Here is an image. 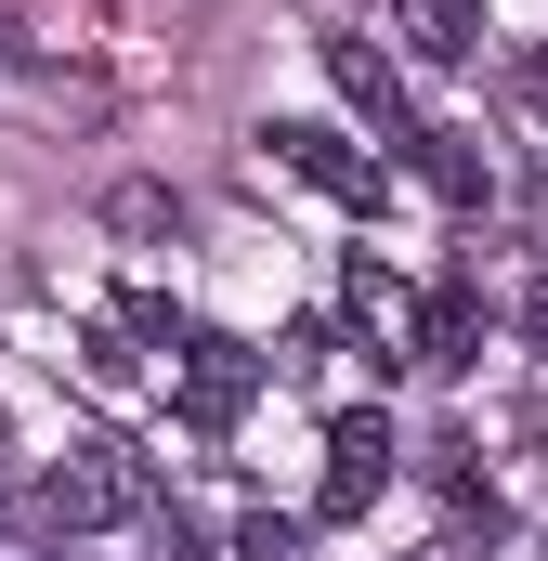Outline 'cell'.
Segmentation results:
<instances>
[{
    "label": "cell",
    "mask_w": 548,
    "mask_h": 561,
    "mask_svg": "<svg viewBox=\"0 0 548 561\" xmlns=\"http://www.w3.org/2000/svg\"><path fill=\"white\" fill-rule=\"evenodd\" d=\"M470 340H483V300L444 275L431 300H418V353H431V366H470Z\"/></svg>",
    "instance_id": "cell-6"
},
{
    "label": "cell",
    "mask_w": 548,
    "mask_h": 561,
    "mask_svg": "<svg viewBox=\"0 0 548 561\" xmlns=\"http://www.w3.org/2000/svg\"><path fill=\"white\" fill-rule=\"evenodd\" d=\"M0 561H13V549H0Z\"/></svg>",
    "instance_id": "cell-13"
},
{
    "label": "cell",
    "mask_w": 548,
    "mask_h": 561,
    "mask_svg": "<svg viewBox=\"0 0 548 561\" xmlns=\"http://www.w3.org/2000/svg\"><path fill=\"white\" fill-rule=\"evenodd\" d=\"M274 170H300L313 196H340V209H379V157L366 144H340V131H313V118H274Z\"/></svg>",
    "instance_id": "cell-4"
},
{
    "label": "cell",
    "mask_w": 548,
    "mask_h": 561,
    "mask_svg": "<svg viewBox=\"0 0 548 561\" xmlns=\"http://www.w3.org/2000/svg\"><path fill=\"white\" fill-rule=\"evenodd\" d=\"M144 510H157V470H144L132 444H105V431L39 470V523H53V536H118V523H144Z\"/></svg>",
    "instance_id": "cell-1"
},
{
    "label": "cell",
    "mask_w": 548,
    "mask_h": 561,
    "mask_svg": "<svg viewBox=\"0 0 548 561\" xmlns=\"http://www.w3.org/2000/svg\"><path fill=\"white\" fill-rule=\"evenodd\" d=\"M327 79H340V105H353L379 144H406V131H418V118H406V79H392L366 39H327Z\"/></svg>",
    "instance_id": "cell-5"
},
{
    "label": "cell",
    "mask_w": 548,
    "mask_h": 561,
    "mask_svg": "<svg viewBox=\"0 0 548 561\" xmlns=\"http://www.w3.org/2000/svg\"><path fill=\"white\" fill-rule=\"evenodd\" d=\"M105 327H118V340H157V353H170V340H183V313H170V300H157V287H118V313H105Z\"/></svg>",
    "instance_id": "cell-9"
},
{
    "label": "cell",
    "mask_w": 548,
    "mask_h": 561,
    "mask_svg": "<svg viewBox=\"0 0 548 561\" xmlns=\"http://www.w3.org/2000/svg\"><path fill=\"white\" fill-rule=\"evenodd\" d=\"M523 340H536V353H548V287H536V300H523Z\"/></svg>",
    "instance_id": "cell-12"
},
{
    "label": "cell",
    "mask_w": 548,
    "mask_h": 561,
    "mask_svg": "<svg viewBox=\"0 0 548 561\" xmlns=\"http://www.w3.org/2000/svg\"><path fill=\"white\" fill-rule=\"evenodd\" d=\"M170 366H183V419H196V431H236L249 405H262V353H249L236 327H183Z\"/></svg>",
    "instance_id": "cell-2"
},
{
    "label": "cell",
    "mask_w": 548,
    "mask_h": 561,
    "mask_svg": "<svg viewBox=\"0 0 548 561\" xmlns=\"http://www.w3.org/2000/svg\"><path fill=\"white\" fill-rule=\"evenodd\" d=\"M406 39L431 66H470V53H483V0H406Z\"/></svg>",
    "instance_id": "cell-7"
},
{
    "label": "cell",
    "mask_w": 548,
    "mask_h": 561,
    "mask_svg": "<svg viewBox=\"0 0 548 561\" xmlns=\"http://www.w3.org/2000/svg\"><path fill=\"white\" fill-rule=\"evenodd\" d=\"M406 170L431 183V196H457V209H483V157H470L457 131H406Z\"/></svg>",
    "instance_id": "cell-8"
},
{
    "label": "cell",
    "mask_w": 548,
    "mask_h": 561,
    "mask_svg": "<svg viewBox=\"0 0 548 561\" xmlns=\"http://www.w3.org/2000/svg\"><path fill=\"white\" fill-rule=\"evenodd\" d=\"M392 483V431L379 419H327V483H313V523H366Z\"/></svg>",
    "instance_id": "cell-3"
},
{
    "label": "cell",
    "mask_w": 548,
    "mask_h": 561,
    "mask_svg": "<svg viewBox=\"0 0 548 561\" xmlns=\"http://www.w3.org/2000/svg\"><path fill=\"white\" fill-rule=\"evenodd\" d=\"M510 92H523V105H536V118H548V66H510Z\"/></svg>",
    "instance_id": "cell-11"
},
{
    "label": "cell",
    "mask_w": 548,
    "mask_h": 561,
    "mask_svg": "<svg viewBox=\"0 0 548 561\" xmlns=\"http://www.w3.org/2000/svg\"><path fill=\"white\" fill-rule=\"evenodd\" d=\"M236 561H300V523H287V510H249V523H236Z\"/></svg>",
    "instance_id": "cell-10"
}]
</instances>
